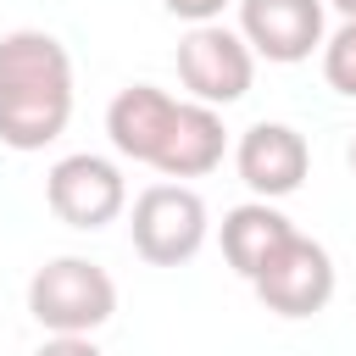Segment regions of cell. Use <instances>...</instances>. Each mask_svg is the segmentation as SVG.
Returning a JSON list of instances; mask_svg holds the SVG:
<instances>
[{"mask_svg":"<svg viewBox=\"0 0 356 356\" xmlns=\"http://www.w3.org/2000/svg\"><path fill=\"white\" fill-rule=\"evenodd\" d=\"M350 172H356V139H350Z\"/></svg>","mask_w":356,"mask_h":356,"instance_id":"obj_16","label":"cell"},{"mask_svg":"<svg viewBox=\"0 0 356 356\" xmlns=\"http://www.w3.org/2000/svg\"><path fill=\"white\" fill-rule=\"evenodd\" d=\"M172 111H178V100H172L167 89H156V83H128V89L106 106V134H111V145H117L128 161L156 167V150H161V139H167V128H172Z\"/></svg>","mask_w":356,"mask_h":356,"instance_id":"obj_9","label":"cell"},{"mask_svg":"<svg viewBox=\"0 0 356 356\" xmlns=\"http://www.w3.org/2000/svg\"><path fill=\"white\" fill-rule=\"evenodd\" d=\"M323 78H328V89L356 100V22H339L334 39L323 44Z\"/></svg>","mask_w":356,"mask_h":356,"instance_id":"obj_12","label":"cell"},{"mask_svg":"<svg viewBox=\"0 0 356 356\" xmlns=\"http://www.w3.org/2000/svg\"><path fill=\"white\" fill-rule=\"evenodd\" d=\"M161 6H167L172 17H184V22H195V28H200V22H217L228 0H161Z\"/></svg>","mask_w":356,"mask_h":356,"instance_id":"obj_14","label":"cell"},{"mask_svg":"<svg viewBox=\"0 0 356 356\" xmlns=\"http://www.w3.org/2000/svg\"><path fill=\"white\" fill-rule=\"evenodd\" d=\"M33 356H100V345H95L89 334H50Z\"/></svg>","mask_w":356,"mask_h":356,"instance_id":"obj_13","label":"cell"},{"mask_svg":"<svg viewBox=\"0 0 356 356\" xmlns=\"http://www.w3.org/2000/svg\"><path fill=\"white\" fill-rule=\"evenodd\" d=\"M222 145H228L222 117L211 106H200V100H178L172 128H167V139L156 150V172H167V178H200V172H211L222 161Z\"/></svg>","mask_w":356,"mask_h":356,"instance_id":"obj_10","label":"cell"},{"mask_svg":"<svg viewBox=\"0 0 356 356\" xmlns=\"http://www.w3.org/2000/svg\"><path fill=\"white\" fill-rule=\"evenodd\" d=\"M178 78H184V89H189L200 106L217 111V106L245 100L250 78H256V56H250V44H245L239 33H228L222 22H200V28H189L184 44H178Z\"/></svg>","mask_w":356,"mask_h":356,"instance_id":"obj_4","label":"cell"},{"mask_svg":"<svg viewBox=\"0 0 356 356\" xmlns=\"http://www.w3.org/2000/svg\"><path fill=\"white\" fill-rule=\"evenodd\" d=\"M44 200H50V211H56L67 228H106V222L122 211L128 184H122V172H117L106 156L78 150V156H61V161L50 167Z\"/></svg>","mask_w":356,"mask_h":356,"instance_id":"obj_6","label":"cell"},{"mask_svg":"<svg viewBox=\"0 0 356 356\" xmlns=\"http://www.w3.org/2000/svg\"><path fill=\"white\" fill-rule=\"evenodd\" d=\"M134 250L150 267H178L206 245V200L189 184H150L134 200Z\"/></svg>","mask_w":356,"mask_h":356,"instance_id":"obj_3","label":"cell"},{"mask_svg":"<svg viewBox=\"0 0 356 356\" xmlns=\"http://www.w3.org/2000/svg\"><path fill=\"white\" fill-rule=\"evenodd\" d=\"M328 6H339V11H345V22H356V0H328Z\"/></svg>","mask_w":356,"mask_h":356,"instance_id":"obj_15","label":"cell"},{"mask_svg":"<svg viewBox=\"0 0 356 356\" xmlns=\"http://www.w3.org/2000/svg\"><path fill=\"white\" fill-rule=\"evenodd\" d=\"M239 39L267 61H306L323 44V0H239Z\"/></svg>","mask_w":356,"mask_h":356,"instance_id":"obj_7","label":"cell"},{"mask_svg":"<svg viewBox=\"0 0 356 356\" xmlns=\"http://www.w3.org/2000/svg\"><path fill=\"white\" fill-rule=\"evenodd\" d=\"M234 167H239V178H245L250 195L284 200V195L300 189V178H306V167H312V150H306V139H300L289 122H256V128L239 134Z\"/></svg>","mask_w":356,"mask_h":356,"instance_id":"obj_8","label":"cell"},{"mask_svg":"<svg viewBox=\"0 0 356 356\" xmlns=\"http://www.w3.org/2000/svg\"><path fill=\"white\" fill-rule=\"evenodd\" d=\"M28 312L50 334H95L117 312V284L89 256H56L28 278Z\"/></svg>","mask_w":356,"mask_h":356,"instance_id":"obj_2","label":"cell"},{"mask_svg":"<svg viewBox=\"0 0 356 356\" xmlns=\"http://www.w3.org/2000/svg\"><path fill=\"white\" fill-rule=\"evenodd\" d=\"M72 117V56L56 33L17 28L0 39V139L44 150Z\"/></svg>","mask_w":356,"mask_h":356,"instance_id":"obj_1","label":"cell"},{"mask_svg":"<svg viewBox=\"0 0 356 356\" xmlns=\"http://www.w3.org/2000/svg\"><path fill=\"white\" fill-rule=\"evenodd\" d=\"M295 234V222L273 206V200H245V206H234L228 217H222V256H228V267L239 273V278H256L273 256H278V245Z\"/></svg>","mask_w":356,"mask_h":356,"instance_id":"obj_11","label":"cell"},{"mask_svg":"<svg viewBox=\"0 0 356 356\" xmlns=\"http://www.w3.org/2000/svg\"><path fill=\"white\" fill-rule=\"evenodd\" d=\"M250 289H256L261 306L278 312V317H312V312H323V306L334 300V256H328L317 239L289 234V239L278 245V256L250 278Z\"/></svg>","mask_w":356,"mask_h":356,"instance_id":"obj_5","label":"cell"}]
</instances>
